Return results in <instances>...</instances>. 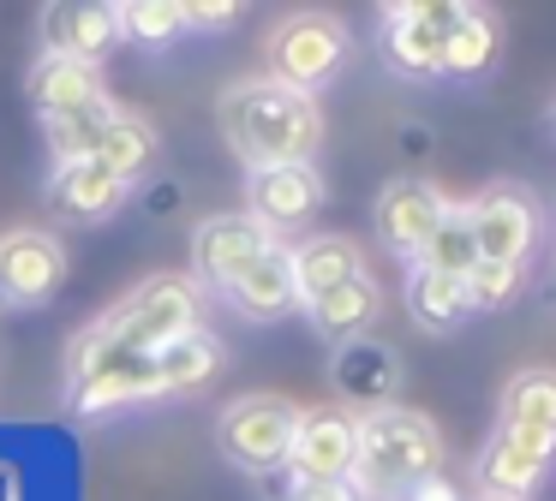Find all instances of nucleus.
Instances as JSON below:
<instances>
[{
    "label": "nucleus",
    "instance_id": "nucleus-1",
    "mask_svg": "<svg viewBox=\"0 0 556 501\" xmlns=\"http://www.w3.org/2000/svg\"><path fill=\"white\" fill-rule=\"evenodd\" d=\"M222 138L245 167H281V162H312V150L324 143V114L317 95L288 90L264 72V78H240L222 90L216 102Z\"/></svg>",
    "mask_w": 556,
    "mask_h": 501
},
{
    "label": "nucleus",
    "instance_id": "nucleus-2",
    "mask_svg": "<svg viewBox=\"0 0 556 501\" xmlns=\"http://www.w3.org/2000/svg\"><path fill=\"white\" fill-rule=\"evenodd\" d=\"M443 460V436L425 412L413 406H383V412L359 418V460H353V489L371 496H407L413 484L437 472Z\"/></svg>",
    "mask_w": 556,
    "mask_h": 501
},
{
    "label": "nucleus",
    "instance_id": "nucleus-3",
    "mask_svg": "<svg viewBox=\"0 0 556 501\" xmlns=\"http://www.w3.org/2000/svg\"><path fill=\"white\" fill-rule=\"evenodd\" d=\"M156 352H126V346H109L97 334H78L73 352H66V406L78 418H109L121 406L156 400Z\"/></svg>",
    "mask_w": 556,
    "mask_h": 501
},
{
    "label": "nucleus",
    "instance_id": "nucleus-4",
    "mask_svg": "<svg viewBox=\"0 0 556 501\" xmlns=\"http://www.w3.org/2000/svg\"><path fill=\"white\" fill-rule=\"evenodd\" d=\"M186 329H198V281L192 274H156L138 293H126L109 317L90 322L97 341L126 346V352H162Z\"/></svg>",
    "mask_w": 556,
    "mask_h": 501
},
{
    "label": "nucleus",
    "instance_id": "nucleus-5",
    "mask_svg": "<svg viewBox=\"0 0 556 501\" xmlns=\"http://www.w3.org/2000/svg\"><path fill=\"white\" fill-rule=\"evenodd\" d=\"M293 436H300V406L276 400V394H245V400L222 406V418H216V448L240 472H257V477L288 465Z\"/></svg>",
    "mask_w": 556,
    "mask_h": 501
},
{
    "label": "nucleus",
    "instance_id": "nucleus-6",
    "mask_svg": "<svg viewBox=\"0 0 556 501\" xmlns=\"http://www.w3.org/2000/svg\"><path fill=\"white\" fill-rule=\"evenodd\" d=\"M348 66V24L336 12H293L269 30V78L317 95Z\"/></svg>",
    "mask_w": 556,
    "mask_h": 501
},
{
    "label": "nucleus",
    "instance_id": "nucleus-7",
    "mask_svg": "<svg viewBox=\"0 0 556 501\" xmlns=\"http://www.w3.org/2000/svg\"><path fill=\"white\" fill-rule=\"evenodd\" d=\"M460 0H401L383 12V60L401 78H443V42Z\"/></svg>",
    "mask_w": 556,
    "mask_h": 501
},
{
    "label": "nucleus",
    "instance_id": "nucleus-8",
    "mask_svg": "<svg viewBox=\"0 0 556 501\" xmlns=\"http://www.w3.org/2000/svg\"><path fill=\"white\" fill-rule=\"evenodd\" d=\"M281 239L269 227H257L252 215H210L192 233V269L198 286H216V293H233L240 274H252V262H264Z\"/></svg>",
    "mask_w": 556,
    "mask_h": 501
},
{
    "label": "nucleus",
    "instance_id": "nucleus-9",
    "mask_svg": "<svg viewBox=\"0 0 556 501\" xmlns=\"http://www.w3.org/2000/svg\"><path fill=\"white\" fill-rule=\"evenodd\" d=\"M353 460H359V418L348 406H312V412H300V436H293V453H288L293 484L353 477Z\"/></svg>",
    "mask_w": 556,
    "mask_h": 501
},
{
    "label": "nucleus",
    "instance_id": "nucleus-10",
    "mask_svg": "<svg viewBox=\"0 0 556 501\" xmlns=\"http://www.w3.org/2000/svg\"><path fill=\"white\" fill-rule=\"evenodd\" d=\"M66 281V245L49 227H13L0 233V293L7 305H49Z\"/></svg>",
    "mask_w": 556,
    "mask_h": 501
},
{
    "label": "nucleus",
    "instance_id": "nucleus-11",
    "mask_svg": "<svg viewBox=\"0 0 556 501\" xmlns=\"http://www.w3.org/2000/svg\"><path fill=\"white\" fill-rule=\"evenodd\" d=\"M245 197L252 221L269 233H293L324 209V174L312 162H281V167H245Z\"/></svg>",
    "mask_w": 556,
    "mask_h": 501
},
{
    "label": "nucleus",
    "instance_id": "nucleus-12",
    "mask_svg": "<svg viewBox=\"0 0 556 501\" xmlns=\"http://www.w3.org/2000/svg\"><path fill=\"white\" fill-rule=\"evenodd\" d=\"M467 221H472L479 262H508V269H527L532 239H539V215H532V203L520 197L515 185H496V191H484L479 203H467Z\"/></svg>",
    "mask_w": 556,
    "mask_h": 501
},
{
    "label": "nucleus",
    "instance_id": "nucleus-13",
    "mask_svg": "<svg viewBox=\"0 0 556 501\" xmlns=\"http://www.w3.org/2000/svg\"><path fill=\"white\" fill-rule=\"evenodd\" d=\"M551 465H556V436L496 429L479 453V484H484V496H520L527 501L532 489L551 477Z\"/></svg>",
    "mask_w": 556,
    "mask_h": 501
},
{
    "label": "nucleus",
    "instance_id": "nucleus-14",
    "mask_svg": "<svg viewBox=\"0 0 556 501\" xmlns=\"http://www.w3.org/2000/svg\"><path fill=\"white\" fill-rule=\"evenodd\" d=\"M443 209L448 203L431 179H395V185H383V197H377V233H383V245L395 251V257L419 262V251L431 245Z\"/></svg>",
    "mask_w": 556,
    "mask_h": 501
},
{
    "label": "nucleus",
    "instance_id": "nucleus-15",
    "mask_svg": "<svg viewBox=\"0 0 556 501\" xmlns=\"http://www.w3.org/2000/svg\"><path fill=\"white\" fill-rule=\"evenodd\" d=\"M336 394L353 406V412H383L395 406V388H401V352L383 341H348L336 346Z\"/></svg>",
    "mask_w": 556,
    "mask_h": 501
},
{
    "label": "nucleus",
    "instance_id": "nucleus-16",
    "mask_svg": "<svg viewBox=\"0 0 556 501\" xmlns=\"http://www.w3.org/2000/svg\"><path fill=\"white\" fill-rule=\"evenodd\" d=\"M126 197H132V185L126 179H114L109 167L97 162H66L49 174V209L61 215V221H109L114 209H126Z\"/></svg>",
    "mask_w": 556,
    "mask_h": 501
},
{
    "label": "nucleus",
    "instance_id": "nucleus-17",
    "mask_svg": "<svg viewBox=\"0 0 556 501\" xmlns=\"http://www.w3.org/2000/svg\"><path fill=\"white\" fill-rule=\"evenodd\" d=\"M42 54H66L102 66L114 42H121V7H49L42 12Z\"/></svg>",
    "mask_w": 556,
    "mask_h": 501
},
{
    "label": "nucleus",
    "instance_id": "nucleus-18",
    "mask_svg": "<svg viewBox=\"0 0 556 501\" xmlns=\"http://www.w3.org/2000/svg\"><path fill=\"white\" fill-rule=\"evenodd\" d=\"M30 102H37L42 126L78 114V107L102 102V66H85V60H66V54H42L25 78Z\"/></svg>",
    "mask_w": 556,
    "mask_h": 501
},
{
    "label": "nucleus",
    "instance_id": "nucleus-19",
    "mask_svg": "<svg viewBox=\"0 0 556 501\" xmlns=\"http://www.w3.org/2000/svg\"><path fill=\"white\" fill-rule=\"evenodd\" d=\"M288 251H293V286H300V310L365 274V257H359V245H353L348 233H312V239H300V245H288Z\"/></svg>",
    "mask_w": 556,
    "mask_h": 501
},
{
    "label": "nucleus",
    "instance_id": "nucleus-20",
    "mask_svg": "<svg viewBox=\"0 0 556 501\" xmlns=\"http://www.w3.org/2000/svg\"><path fill=\"white\" fill-rule=\"evenodd\" d=\"M503 54V18L491 7H472L460 0L455 24H448V42H443V78H484Z\"/></svg>",
    "mask_w": 556,
    "mask_h": 501
},
{
    "label": "nucleus",
    "instance_id": "nucleus-21",
    "mask_svg": "<svg viewBox=\"0 0 556 501\" xmlns=\"http://www.w3.org/2000/svg\"><path fill=\"white\" fill-rule=\"evenodd\" d=\"M233 310L245 322H281L288 310H300V286H293V251L276 245L264 262H252V274H240L233 286Z\"/></svg>",
    "mask_w": 556,
    "mask_h": 501
},
{
    "label": "nucleus",
    "instance_id": "nucleus-22",
    "mask_svg": "<svg viewBox=\"0 0 556 501\" xmlns=\"http://www.w3.org/2000/svg\"><path fill=\"white\" fill-rule=\"evenodd\" d=\"M377 310H383V293H377L371 274H359V281L336 286V293H324L317 305H305V317H312V329L324 334V341H371V322Z\"/></svg>",
    "mask_w": 556,
    "mask_h": 501
},
{
    "label": "nucleus",
    "instance_id": "nucleus-23",
    "mask_svg": "<svg viewBox=\"0 0 556 501\" xmlns=\"http://www.w3.org/2000/svg\"><path fill=\"white\" fill-rule=\"evenodd\" d=\"M496 429H527V436H556V370L532 364L515 370L496 400Z\"/></svg>",
    "mask_w": 556,
    "mask_h": 501
},
{
    "label": "nucleus",
    "instance_id": "nucleus-24",
    "mask_svg": "<svg viewBox=\"0 0 556 501\" xmlns=\"http://www.w3.org/2000/svg\"><path fill=\"white\" fill-rule=\"evenodd\" d=\"M407 317L419 322L425 334H455L460 322L472 317V298H467V281L455 274H437V269H407Z\"/></svg>",
    "mask_w": 556,
    "mask_h": 501
},
{
    "label": "nucleus",
    "instance_id": "nucleus-25",
    "mask_svg": "<svg viewBox=\"0 0 556 501\" xmlns=\"http://www.w3.org/2000/svg\"><path fill=\"white\" fill-rule=\"evenodd\" d=\"M222 370V341L198 322V329H186L180 341H168L156 352V382L162 394H186V388H204L210 376Z\"/></svg>",
    "mask_w": 556,
    "mask_h": 501
},
{
    "label": "nucleus",
    "instance_id": "nucleus-26",
    "mask_svg": "<svg viewBox=\"0 0 556 501\" xmlns=\"http://www.w3.org/2000/svg\"><path fill=\"white\" fill-rule=\"evenodd\" d=\"M150 155H156V126L150 119H138V114H121L109 131H102V143L90 150V162L97 167H109L114 179H144V167H150Z\"/></svg>",
    "mask_w": 556,
    "mask_h": 501
},
{
    "label": "nucleus",
    "instance_id": "nucleus-27",
    "mask_svg": "<svg viewBox=\"0 0 556 501\" xmlns=\"http://www.w3.org/2000/svg\"><path fill=\"white\" fill-rule=\"evenodd\" d=\"M419 269H437V274H455V281H467L472 269H479V245H472V221H467V203H448L443 221H437L431 245L419 251Z\"/></svg>",
    "mask_w": 556,
    "mask_h": 501
},
{
    "label": "nucleus",
    "instance_id": "nucleus-28",
    "mask_svg": "<svg viewBox=\"0 0 556 501\" xmlns=\"http://www.w3.org/2000/svg\"><path fill=\"white\" fill-rule=\"evenodd\" d=\"M121 119V107L102 95V102H90V107H78V114H66V119H54V126H42L49 131V150H54V167H66V162H90V150L102 143V131Z\"/></svg>",
    "mask_w": 556,
    "mask_h": 501
},
{
    "label": "nucleus",
    "instance_id": "nucleus-29",
    "mask_svg": "<svg viewBox=\"0 0 556 501\" xmlns=\"http://www.w3.org/2000/svg\"><path fill=\"white\" fill-rule=\"evenodd\" d=\"M186 30V0H126L121 7V36L144 48H162Z\"/></svg>",
    "mask_w": 556,
    "mask_h": 501
},
{
    "label": "nucleus",
    "instance_id": "nucleus-30",
    "mask_svg": "<svg viewBox=\"0 0 556 501\" xmlns=\"http://www.w3.org/2000/svg\"><path fill=\"white\" fill-rule=\"evenodd\" d=\"M515 293H520V269H508V262H479L467 274L472 310H503V305H515Z\"/></svg>",
    "mask_w": 556,
    "mask_h": 501
},
{
    "label": "nucleus",
    "instance_id": "nucleus-31",
    "mask_svg": "<svg viewBox=\"0 0 556 501\" xmlns=\"http://www.w3.org/2000/svg\"><path fill=\"white\" fill-rule=\"evenodd\" d=\"M233 18H240L233 0H192V7H186V30H228Z\"/></svg>",
    "mask_w": 556,
    "mask_h": 501
},
{
    "label": "nucleus",
    "instance_id": "nucleus-32",
    "mask_svg": "<svg viewBox=\"0 0 556 501\" xmlns=\"http://www.w3.org/2000/svg\"><path fill=\"white\" fill-rule=\"evenodd\" d=\"M288 501H365V496L353 489V477H336V484H293Z\"/></svg>",
    "mask_w": 556,
    "mask_h": 501
},
{
    "label": "nucleus",
    "instance_id": "nucleus-33",
    "mask_svg": "<svg viewBox=\"0 0 556 501\" xmlns=\"http://www.w3.org/2000/svg\"><path fill=\"white\" fill-rule=\"evenodd\" d=\"M144 209L156 215V221H168V215L180 209V179H150V185H144Z\"/></svg>",
    "mask_w": 556,
    "mask_h": 501
},
{
    "label": "nucleus",
    "instance_id": "nucleus-34",
    "mask_svg": "<svg viewBox=\"0 0 556 501\" xmlns=\"http://www.w3.org/2000/svg\"><path fill=\"white\" fill-rule=\"evenodd\" d=\"M401 501H472V496H467V489H460V484H448L443 472H431V477H425V484H413V489H407V496H401Z\"/></svg>",
    "mask_w": 556,
    "mask_h": 501
},
{
    "label": "nucleus",
    "instance_id": "nucleus-35",
    "mask_svg": "<svg viewBox=\"0 0 556 501\" xmlns=\"http://www.w3.org/2000/svg\"><path fill=\"white\" fill-rule=\"evenodd\" d=\"M401 150L425 155V150H431V131H425V126H401Z\"/></svg>",
    "mask_w": 556,
    "mask_h": 501
},
{
    "label": "nucleus",
    "instance_id": "nucleus-36",
    "mask_svg": "<svg viewBox=\"0 0 556 501\" xmlns=\"http://www.w3.org/2000/svg\"><path fill=\"white\" fill-rule=\"evenodd\" d=\"M472 501H520V496H472Z\"/></svg>",
    "mask_w": 556,
    "mask_h": 501
},
{
    "label": "nucleus",
    "instance_id": "nucleus-37",
    "mask_svg": "<svg viewBox=\"0 0 556 501\" xmlns=\"http://www.w3.org/2000/svg\"><path fill=\"white\" fill-rule=\"evenodd\" d=\"M551 131H556V107H551Z\"/></svg>",
    "mask_w": 556,
    "mask_h": 501
},
{
    "label": "nucleus",
    "instance_id": "nucleus-38",
    "mask_svg": "<svg viewBox=\"0 0 556 501\" xmlns=\"http://www.w3.org/2000/svg\"><path fill=\"white\" fill-rule=\"evenodd\" d=\"M0 310H7V293H0Z\"/></svg>",
    "mask_w": 556,
    "mask_h": 501
}]
</instances>
